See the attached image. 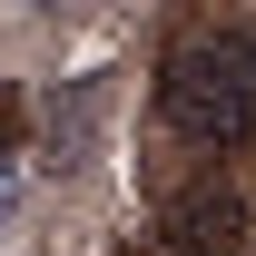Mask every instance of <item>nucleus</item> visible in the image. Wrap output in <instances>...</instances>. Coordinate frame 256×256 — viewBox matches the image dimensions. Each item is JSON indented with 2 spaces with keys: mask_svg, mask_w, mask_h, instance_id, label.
Returning a JSON list of instances; mask_svg holds the SVG:
<instances>
[{
  "mask_svg": "<svg viewBox=\"0 0 256 256\" xmlns=\"http://www.w3.org/2000/svg\"><path fill=\"white\" fill-rule=\"evenodd\" d=\"M30 10H60V0H30Z\"/></svg>",
  "mask_w": 256,
  "mask_h": 256,
  "instance_id": "obj_3",
  "label": "nucleus"
},
{
  "mask_svg": "<svg viewBox=\"0 0 256 256\" xmlns=\"http://www.w3.org/2000/svg\"><path fill=\"white\" fill-rule=\"evenodd\" d=\"M10 207H20V168L0 158V226H10Z\"/></svg>",
  "mask_w": 256,
  "mask_h": 256,
  "instance_id": "obj_2",
  "label": "nucleus"
},
{
  "mask_svg": "<svg viewBox=\"0 0 256 256\" xmlns=\"http://www.w3.org/2000/svg\"><path fill=\"white\" fill-rule=\"evenodd\" d=\"M158 118L197 148H236L256 128V30H197L158 69Z\"/></svg>",
  "mask_w": 256,
  "mask_h": 256,
  "instance_id": "obj_1",
  "label": "nucleus"
}]
</instances>
